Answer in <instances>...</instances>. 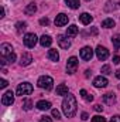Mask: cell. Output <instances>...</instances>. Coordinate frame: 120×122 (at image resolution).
Here are the masks:
<instances>
[{"label": "cell", "mask_w": 120, "mask_h": 122, "mask_svg": "<svg viewBox=\"0 0 120 122\" xmlns=\"http://www.w3.org/2000/svg\"><path fill=\"white\" fill-rule=\"evenodd\" d=\"M26 29H27V23H26V21H18V23L16 24V30H17L18 34H21Z\"/></svg>", "instance_id": "obj_24"}, {"label": "cell", "mask_w": 120, "mask_h": 122, "mask_svg": "<svg viewBox=\"0 0 120 122\" xmlns=\"http://www.w3.org/2000/svg\"><path fill=\"white\" fill-rule=\"evenodd\" d=\"M65 3H66V6L68 7H71V9H78L79 6H81V3H79V0H65Z\"/></svg>", "instance_id": "obj_23"}, {"label": "cell", "mask_w": 120, "mask_h": 122, "mask_svg": "<svg viewBox=\"0 0 120 122\" xmlns=\"http://www.w3.org/2000/svg\"><path fill=\"white\" fill-rule=\"evenodd\" d=\"M31 61H32V56H31L30 53H24V54L21 56V58H20V65H23V67L30 65Z\"/></svg>", "instance_id": "obj_14"}, {"label": "cell", "mask_w": 120, "mask_h": 122, "mask_svg": "<svg viewBox=\"0 0 120 122\" xmlns=\"http://www.w3.org/2000/svg\"><path fill=\"white\" fill-rule=\"evenodd\" d=\"M76 34H78V26L71 24V26L66 29V36H68V37H75Z\"/></svg>", "instance_id": "obj_18"}, {"label": "cell", "mask_w": 120, "mask_h": 122, "mask_svg": "<svg viewBox=\"0 0 120 122\" xmlns=\"http://www.w3.org/2000/svg\"><path fill=\"white\" fill-rule=\"evenodd\" d=\"M35 11H37V4H35V3L27 4V7L24 9V13H26V14H34Z\"/></svg>", "instance_id": "obj_20"}, {"label": "cell", "mask_w": 120, "mask_h": 122, "mask_svg": "<svg viewBox=\"0 0 120 122\" xmlns=\"http://www.w3.org/2000/svg\"><path fill=\"white\" fill-rule=\"evenodd\" d=\"M7 84H9V82H7L4 78H1V81H0V87H1V88H6V87H7Z\"/></svg>", "instance_id": "obj_34"}, {"label": "cell", "mask_w": 120, "mask_h": 122, "mask_svg": "<svg viewBox=\"0 0 120 122\" xmlns=\"http://www.w3.org/2000/svg\"><path fill=\"white\" fill-rule=\"evenodd\" d=\"M112 43H113L115 48H120V34H116L112 37Z\"/></svg>", "instance_id": "obj_26"}, {"label": "cell", "mask_w": 120, "mask_h": 122, "mask_svg": "<svg viewBox=\"0 0 120 122\" xmlns=\"http://www.w3.org/2000/svg\"><path fill=\"white\" fill-rule=\"evenodd\" d=\"M0 53H1V57H3V58H6V57L11 56L14 51H13L11 44H9V43H3V44L0 46Z\"/></svg>", "instance_id": "obj_7"}, {"label": "cell", "mask_w": 120, "mask_h": 122, "mask_svg": "<svg viewBox=\"0 0 120 122\" xmlns=\"http://www.w3.org/2000/svg\"><path fill=\"white\" fill-rule=\"evenodd\" d=\"M102 27H105V29H112V27H115V20H113V19H106V20H103V21H102Z\"/></svg>", "instance_id": "obj_22"}, {"label": "cell", "mask_w": 120, "mask_h": 122, "mask_svg": "<svg viewBox=\"0 0 120 122\" xmlns=\"http://www.w3.org/2000/svg\"><path fill=\"white\" fill-rule=\"evenodd\" d=\"M93 108H95V111H96V112H102V111H103V107H102V105H99V104H96Z\"/></svg>", "instance_id": "obj_33"}, {"label": "cell", "mask_w": 120, "mask_h": 122, "mask_svg": "<svg viewBox=\"0 0 120 122\" xmlns=\"http://www.w3.org/2000/svg\"><path fill=\"white\" fill-rule=\"evenodd\" d=\"M35 107H37L40 111H48V109H51V102H50V101H45V99H41V101L37 102Z\"/></svg>", "instance_id": "obj_13"}, {"label": "cell", "mask_w": 120, "mask_h": 122, "mask_svg": "<svg viewBox=\"0 0 120 122\" xmlns=\"http://www.w3.org/2000/svg\"><path fill=\"white\" fill-rule=\"evenodd\" d=\"M31 107H32V102H31L30 99H24V104H23V108H24V111H30Z\"/></svg>", "instance_id": "obj_27"}, {"label": "cell", "mask_w": 120, "mask_h": 122, "mask_svg": "<svg viewBox=\"0 0 120 122\" xmlns=\"http://www.w3.org/2000/svg\"><path fill=\"white\" fill-rule=\"evenodd\" d=\"M79 20L82 21V24H85V26H86V24H90V21L93 20V17L90 16L89 13H82V14L79 16Z\"/></svg>", "instance_id": "obj_17"}, {"label": "cell", "mask_w": 120, "mask_h": 122, "mask_svg": "<svg viewBox=\"0 0 120 122\" xmlns=\"http://www.w3.org/2000/svg\"><path fill=\"white\" fill-rule=\"evenodd\" d=\"M88 118H89V115H88L86 112H83V114H82V119H83V121H86Z\"/></svg>", "instance_id": "obj_37"}, {"label": "cell", "mask_w": 120, "mask_h": 122, "mask_svg": "<svg viewBox=\"0 0 120 122\" xmlns=\"http://www.w3.org/2000/svg\"><path fill=\"white\" fill-rule=\"evenodd\" d=\"M78 68V58L76 57H71L66 61V72L68 74H75Z\"/></svg>", "instance_id": "obj_5"}, {"label": "cell", "mask_w": 120, "mask_h": 122, "mask_svg": "<svg viewBox=\"0 0 120 122\" xmlns=\"http://www.w3.org/2000/svg\"><path fill=\"white\" fill-rule=\"evenodd\" d=\"M57 41H58L60 47H61V48H64V50H68V48L71 47V41H69L68 36H64V34H60V36L57 37Z\"/></svg>", "instance_id": "obj_8"}, {"label": "cell", "mask_w": 120, "mask_h": 122, "mask_svg": "<svg viewBox=\"0 0 120 122\" xmlns=\"http://www.w3.org/2000/svg\"><path fill=\"white\" fill-rule=\"evenodd\" d=\"M14 102V94L13 91H6L1 97V104L3 105H11Z\"/></svg>", "instance_id": "obj_9"}, {"label": "cell", "mask_w": 120, "mask_h": 122, "mask_svg": "<svg viewBox=\"0 0 120 122\" xmlns=\"http://www.w3.org/2000/svg\"><path fill=\"white\" fill-rule=\"evenodd\" d=\"M81 97H82L86 102H92V101H93V95H92V94H88L85 90H81Z\"/></svg>", "instance_id": "obj_25"}, {"label": "cell", "mask_w": 120, "mask_h": 122, "mask_svg": "<svg viewBox=\"0 0 120 122\" xmlns=\"http://www.w3.org/2000/svg\"><path fill=\"white\" fill-rule=\"evenodd\" d=\"M16 92H17V95H20V97H23V95H30L31 92H32V85H31L30 82H21V84H18Z\"/></svg>", "instance_id": "obj_3"}, {"label": "cell", "mask_w": 120, "mask_h": 122, "mask_svg": "<svg viewBox=\"0 0 120 122\" xmlns=\"http://www.w3.org/2000/svg\"><path fill=\"white\" fill-rule=\"evenodd\" d=\"M107 80L105 78V77H102V75H99V77H96L95 80H93V85L96 87V88H105V87H107Z\"/></svg>", "instance_id": "obj_11"}, {"label": "cell", "mask_w": 120, "mask_h": 122, "mask_svg": "<svg viewBox=\"0 0 120 122\" xmlns=\"http://www.w3.org/2000/svg\"><path fill=\"white\" fill-rule=\"evenodd\" d=\"M93 57V50L90 47H83L81 50V58L83 61H90Z\"/></svg>", "instance_id": "obj_10"}, {"label": "cell", "mask_w": 120, "mask_h": 122, "mask_svg": "<svg viewBox=\"0 0 120 122\" xmlns=\"http://www.w3.org/2000/svg\"><path fill=\"white\" fill-rule=\"evenodd\" d=\"M96 57L99 58L100 61H105L107 57H109V50L106 48V47H102V46H97L96 47Z\"/></svg>", "instance_id": "obj_6"}, {"label": "cell", "mask_w": 120, "mask_h": 122, "mask_svg": "<svg viewBox=\"0 0 120 122\" xmlns=\"http://www.w3.org/2000/svg\"><path fill=\"white\" fill-rule=\"evenodd\" d=\"M119 62H120V57H119V56L113 57V64H119Z\"/></svg>", "instance_id": "obj_36"}, {"label": "cell", "mask_w": 120, "mask_h": 122, "mask_svg": "<svg viewBox=\"0 0 120 122\" xmlns=\"http://www.w3.org/2000/svg\"><path fill=\"white\" fill-rule=\"evenodd\" d=\"M88 1H89V0H88Z\"/></svg>", "instance_id": "obj_40"}, {"label": "cell", "mask_w": 120, "mask_h": 122, "mask_svg": "<svg viewBox=\"0 0 120 122\" xmlns=\"http://www.w3.org/2000/svg\"><path fill=\"white\" fill-rule=\"evenodd\" d=\"M37 85H38L40 88H42V90L50 91V90H52V87H54V80H52L51 77H48V75H42V77L38 78Z\"/></svg>", "instance_id": "obj_2"}, {"label": "cell", "mask_w": 120, "mask_h": 122, "mask_svg": "<svg viewBox=\"0 0 120 122\" xmlns=\"http://www.w3.org/2000/svg\"><path fill=\"white\" fill-rule=\"evenodd\" d=\"M92 122H106V119L103 117H100V115H96V117L92 118Z\"/></svg>", "instance_id": "obj_29"}, {"label": "cell", "mask_w": 120, "mask_h": 122, "mask_svg": "<svg viewBox=\"0 0 120 122\" xmlns=\"http://www.w3.org/2000/svg\"><path fill=\"white\" fill-rule=\"evenodd\" d=\"M23 41H24V46H26V47H28V48H34L35 44H37V41H38V38H37V36H35L34 33H27V34L24 36Z\"/></svg>", "instance_id": "obj_4"}, {"label": "cell", "mask_w": 120, "mask_h": 122, "mask_svg": "<svg viewBox=\"0 0 120 122\" xmlns=\"http://www.w3.org/2000/svg\"><path fill=\"white\" fill-rule=\"evenodd\" d=\"M57 95H68V87L65 84H60L57 87Z\"/></svg>", "instance_id": "obj_21"}, {"label": "cell", "mask_w": 120, "mask_h": 122, "mask_svg": "<svg viewBox=\"0 0 120 122\" xmlns=\"http://www.w3.org/2000/svg\"><path fill=\"white\" fill-rule=\"evenodd\" d=\"M109 122H120V115H113Z\"/></svg>", "instance_id": "obj_32"}, {"label": "cell", "mask_w": 120, "mask_h": 122, "mask_svg": "<svg viewBox=\"0 0 120 122\" xmlns=\"http://www.w3.org/2000/svg\"><path fill=\"white\" fill-rule=\"evenodd\" d=\"M48 58H50L51 61H58L60 60V54H58V51L54 50V48L48 50Z\"/></svg>", "instance_id": "obj_19"}, {"label": "cell", "mask_w": 120, "mask_h": 122, "mask_svg": "<svg viewBox=\"0 0 120 122\" xmlns=\"http://www.w3.org/2000/svg\"><path fill=\"white\" fill-rule=\"evenodd\" d=\"M116 77H117V78L120 80V68L117 70V71H116Z\"/></svg>", "instance_id": "obj_38"}, {"label": "cell", "mask_w": 120, "mask_h": 122, "mask_svg": "<svg viewBox=\"0 0 120 122\" xmlns=\"http://www.w3.org/2000/svg\"><path fill=\"white\" fill-rule=\"evenodd\" d=\"M65 24H68V16L64 14V13H60V14L55 17V26L62 27V26H65Z\"/></svg>", "instance_id": "obj_12"}, {"label": "cell", "mask_w": 120, "mask_h": 122, "mask_svg": "<svg viewBox=\"0 0 120 122\" xmlns=\"http://www.w3.org/2000/svg\"><path fill=\"white\" fill-rule=\"evenodd\" d=\"M40 122H52V121H51L50 117H42V118L40 119Z\"/></svg>", "instance_id": "obj_35"}, {"label": "cell", "mask_w": 120, "mask_h": 122, "mask_svg": "<svg viewBox=\"0 0 120 122\" xmlns=\"http://www.w3.org/2000/svg\"><path fill=\"white\" fill-rule=\"evenodd\" d=\"M52 117L55 118V119H61V114L58 109H52Z\"/></svg>", "instance_id": "obj_30"}, {"label": "cell", "mask_w": 120, "mask_h": 122, "mask_svg": "<svg viewBox=\"0 0 120 122\" xmlns=\"http://www.w3.org/2000/svg\"><path fill=\"white\" fill-rule=\"evenodd\" d=\"M76 107H78L76 98H75L72 94L65 95V98H64V101H62V111H64V114H65L66 118H74V117H75V114H76Z\"/></svg>", "instance_id": "obj_1"}, {"label": "cell", "mask_w": 120, "mask_h": 122, "mask_svg": "<svg viewBox=\"0 0 120 122\" xmlns=\"http://www.w3.org/2000/svg\"><path fill=\"white\" fill-rule=\"evenodd\" d=\"M90 75V71L89 70H86V71H85V77H89Z\"/></svg>", "instance_id": "obj_39"}, {"label": "cell", "mask_w": 120, "mask_h": 122, "mask_svg": "<svg viewBox=\"0 0 120 122\" xmlns=\"http://www.w3.org/2000/svg\"><path fill=\"white\" fill-rule=\"evenodd\" d=\"M110 72H112V70H110V67H109V65H103V67H102V74L109 75Z\"/></svg>", "instance_id": "obj_28"}, {"label": "cell", "mask_w": 120, "mask_h": 122, "mask_svg": "<svg viewBox=\"0 0 120 122\" xmlns=\"http://www.w3.org/2000/svg\"><path fill=\"white\" fill-rule=\"evenodd\" d=\"M48 23H50V20H48L47 17H42V19L40 20V24H41V26H48Z\"/></svg>", "instance_id": "obj_31"}, {"label": "cell", "mask_w": 120, "mask_h": 122, "mask_svg": "<svg viewBox=\"0 0 120 122\" xmlns=\"http://www.w3.org/2000/svg\"><path fill=\"white\" fill-rule=\"evenodd\" d=\"M40 44L42 46V47H50L51 44H52V38L50 37V36H41V38H40Z\"/></svg>", "instance_id": "obj_15"}, {"label": "cell", "mask_w": 120, "mask_h": 122, "mask_svg": "<svg viewBox=\"0 0 120 122\" xmlns=\"http://www.w3.org/2000/svg\"><path fill=\"white\" fill-rule=\"evenodd\" d=\"M103 101H105L106 104H109V105H113V104L116 102V97H115V94L107 92V94L103 95Z\"/></svg>", "instance_id": "obj_16"}]
</instances>
